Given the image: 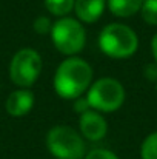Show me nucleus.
<instances>
[{"mask_svg":"<svg viewBox=\"0 0 157 159\" xmlns=\"http://www.w3.org/2000/svg\"><path fill=\"white\" fill-rule=\"evenodd\" d=\"M93 80L91 65L76 56L65 59L55 70L54 90L57 96L66 101H76L88 91Z\"/></svg>","mask_w":157,"mask_h":159,"instance_id":"obj_1","label":"nucleus"},{"mask_svg":"<svg viewBox=\"0 0 157 159\" xmlns=\"http://www.w3.org/2000/svg\"><path fill=\"white\" fill-rule=\"evenodd\" d=\"M99 48L108 57L126 59L137 51L139 37L123 23H109L99 34Z\"/></svg>","mask_w":157,"mask_h":159,"instance_id":"obj_2","label":"nucleus"},{"mask_svg":"<svg viewBox=\"0 0 157 159\" xmlns=\"http://www.w3.org/2000/svg\"><path fill=\"white\" fill-rule=\"evenodd\" d=\"M51 39L59 53L71 57L85 48L86 31L77 19L62 17L55 23H52Z\"/></svg>","mask_w":157,"mask_h":159,"instance_id":"obj_3","label":"nucleus"},{"mask_svg":"<svg viewBox=\"0 0 157 159\" xmlns=\"http://www.w3.org/2000/svg\"><path fill=\"white\" fill-rule=\"evenodd\" d=\"M86 101L91 110L99 113H112L123 105L125 88L117 79L102 77L88 88Z\"/></svg>","mask_w":157,"mask_h":159,"instance_id":"obj_4","label":"nucleus"},{"mask_svg":"<svg viewBox=\"0 0 157 159\" xmlns=\"http://www.w3.org/2000/svg\"><path fill=\"white\" fill-rule=\"evenodd\" d=\"M46 147L57 159H82L85 156L83 138L68 125H55L46 134Z\"/></svg>","mask_w":157,"mask_h":159,"instance_id":"obj_5","label":"nucleus"},{"mask_svg":"<svg viewBox=\"0 0 157 159\" xmlns=\"http://www.w3.org/2000/svg\"><path fill=\"white\" fill-rule=\"evenodd\" d=\"M42 73V57L34 48H22L12 56L9 63V79L20 88L34 85Z\"/></svg>","mask_w":157,"mask_h":159,"instance_id":"obj_6","label":"nucleus"},{"mask_svg":"<svg viewBox=\"0 0 157 159\" xmlns=\"http://www.w3.org/2000/svg\"><path fill=\"white\" fill-rule=\"evenodd\" d=\"M79 127L82 136L88 141H100L106 136L108 131V124L105 117L96 110H88L82 113L79 117Z\"/></svg>","mask_w":157,"mask_h":159,"instance_id":"obj_7","label":"nucleus"},{"mask_svg":"<svg viewBox=\"0 0 157 159\" xmlns=\"http://www.w3.org/2000/svg\"><path fill=\"white\" fill-rule=\"evenodd\" d=\"M5 107L6 113L12 117L26 116L34 107V94L28 88H19L8 96Z\"/></svg>","mask_w":157,"mask_h":159,"instance_id":"obj_8","label":"nucleus"},{"mask_svg":"<svg viewBox=\"0 0 157 159\" xmlns=\"http://www.w3.org/2000/svg\"><path fill=\"white\" fill-rule=\"evenodd\" d=\"M105 6L106 0H76L74 11L80 22L94 23L102 17Z\"/></svg>","mask_w":157,"mask_h":159,"instance_id":"obj_9","label":"nucleus"},{"mask_svg":"<svg viewBox=\"0 0 157 159\" xmlns=\"http://www.w3.org/2000/svg\"><path fill=\"white\" fill-rule=\"evenodd\" d=\"M143 0H106V5L116 17H131L142 8Z\"/></svg>","mask_w":157,"mask_h":159,"instance_id":"obj_10","label":"nucleus"},{"mask_svg":"<svg viewBox=\"0 0 157 159\" xmlns=\"http://www.w3.org/2000/svg\"><path fill=\"white\" fill-rule=\"evenodd\" d=\"M76 0H45V8L55 17H66L74 9Z\"/></svg>","mask_w":157,"mask_h":159,"instance_id":"obj_11","label":"nucleus"},{"mask_svg":"<svg viewBox=\"0 0 157 159\" xmlns=\"http://www.w3.org/2000/svg\"><path fill=\"white\" fill-rule=\"evenodd\" d=\"M140 156L142 159H157V131L145 138L140 148Z\"/></svg>","mask_w":157,"mask_h":159,"instance_id":"obj_12","label":"nucleus"},{"mask_svg":"<svg viewBox=\"0 0 157 159\" xmlns=\"http://www.w3.org/2000/svg\"><path fill=\"white\" fill-rule=\"evenodd\" d=\"M142 19L148 23V25H157V0H143L142 8Z\"/></svg>","mask_w":157,"mask_h":159,"instance_id":"obj_13","label":"nucleus"},{"mask_svg":"<svg viewBox=\"0 0 157 159\" xmlns=\"http://www.w3.org/2000/svg\"><path fill=\"white\" fill-rule=\"evenodd\" d=\"M51 28H52V23L51 20L45 16H40L34 20V31L39 33V34H48L51 33Z\"/></svg>","mask_w":157,"mask_h":159,"instance_id":"obj_14","label":"nucleus"},{"mask_svg":"<svg viewBox=\"0 0 157 159\" xmlns=\"http://www.w3.org/2000/svg\"><path fill=\"white\" fill-rule=\"evenodd\" d=\"M85 159H119L116 153H112L111 150H105V148H96L91 150Z\"/></svg>","mask_w":157,"mask_h":159,"instance_id":"obj_15","label":"nucleus"},{"mask_svg":"<svg viewBox=\"0 0 157 159\" xmlns=\"http://www.w3.org/2000/svg\"><path fill=\"white\" fill-rule=\"evenodd\" d=\"M88 110H91V107L88 104L86 98H77L74 101V111H77L79 114H82V113H85Z\"/></svg>","mask_w":157,"mask_h":159,"instance_id":"obj_16","label":"nucleus"},{"mask_svg":"<svg viewBox=\"0 0 157 159\" xmlns=\"http://www.w3.org/2000/svg\"><path fill=\"white\" fill-rule=\"evenodd\" d=\"M146 77L157 79V63H156V68H154V65H150V66L146 68Z\"/></svg>","mask_w":157,"mask_h":159,"instance_id":"obj_17","label":"nucleus"},{"mask_svg":"<svg viewBox=\"0 0 157 159\" xmlns=\"http://www.w3.org/2000/svg\"><path fill=\"white\" fill-rule=\"evenodd\" d=\"M151 50H153V56H154V60L157 63V33L154 34V37L151 40Z\"/></svg>","mask_w":157,"mask_h":159,"instance_id":"obj_18","label":"nucleus"}]
</instances>
